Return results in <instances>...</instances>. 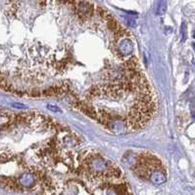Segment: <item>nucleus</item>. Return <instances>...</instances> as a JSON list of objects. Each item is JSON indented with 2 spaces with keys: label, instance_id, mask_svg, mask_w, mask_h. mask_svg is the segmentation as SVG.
<instances>
[{
  "label": "nucleus",
  "instance_id": "nucleus-1",
  "mask_svg": "<svg viewBox=\"0 0 195 195\" xmlns=\"http://www.w3.org/2000/svg\"><path fill=\"white\" fill-rule=\"evenodd\" d=\"M74 9L78 18L82 20L90 19L95 12L93 4L86 1V0H78L76 5L74 6Z\"/></svg>",
  "mask_w": 195,
  "mask_h": 195
},
{
  "label": "nucleus",
  "instance_id": "nucleus-4",
  "mask_svg": "<svg viewBox=\"0 0 195 195\" xmlns=\"http://www.w3.org/2000/svg\"><path fill=\"white\" fill-rule=\"evenodd\" d=\"M148 180L153 184H156V185L163 184L164 182H166V181H167V175H166V171L164 170V167L151 171L148 176Z\"/></svg>",
  "mask_w": 195,
  "mask_h": 195
},
{
  "label": "nucleus",
  "instance_id": "nucleus-6",
  "mask_svg": "<svg viewBox=\"0 0 195 195\" xmlns=\"http://www.w3.org/2000/svg\"><path fill=\"white\" fill-rule=\"evenodd\" d=\"M180 34H181V41L184 42L186 40V24L185 23H182L180 27Z\"/></svg>",
  "mask_w": 195,
  "mask_h": 195
},
{
  "label": "nucleus",
  "instance_id": "nucleus-11",
  "mask_svg": "<svg viewBox=\"0 0 195 195\" xmlns=\"http://www.w3.org/2000/svg\"><path fill=\"white\" fill-rule=\"evenodd\" d=\"M192 35H193V38L195 39V30L193 31V34H192Z\"/></svg>",
  "mask_w": 195,
  "mask_h": 195
},
{
  "label": "nucleus",
  "instance_id": "nucleus-3",
  "mask_svg": "<svg viewBox=\"0 0 195 195\" xmlns=\"http://www.w3.org/2000/svg\"><path fill=\"white\" fill-rule=\"evenodd\" d=\"M41 174H36V172H27L22 174L18 179L17 184L20 189H31L36 184L37 178H40Z\"/></svg>",
  "mask_w": 195,
  "mask_h": 195
},
{
  "label": "nucleus",
  "instance_id": "nucleus-8",
  "mask_svg": "<svg viewBox=\"0 0 195 195\" xmlns=\"http://www.w3.org/2000/svg\"><path fill=\"white\" fill-rule=\"evenodd\" d=\"M124 22H126V24H127V26H130V27H134L136 26L135 20L132 19V18H128V17H126V18H124Z\"/></svg>",
  "mask_w": 195,
  "mask_h": 195
},
{
  "label": "nucleus",
  "instance_id": "nucleus-2",
  "mask_svg": "<svg viewBox=\"0 0 195 195\" xmlns=\"http://www.w3.org/2000/svg\"><path fill=\"white\" fill-rule=\"evenodd\" d=\"M134 43L128 38L124 36L116 40L115 42V51L117 53L118 57L121 58H128L131 56L134 52Z\"/></svg>",
  "mask_w": 195,
  "mask_h": 195
},
{
  "label": "nucleus",
  "instance_id": "nucleus-5",
  "mask_svg": "<svg viewBox=\"0 0 195 195\" xmlns=\"http://www.w3.org/2000/svg\"><path fill=\"white\" fill-rule=\"evenodd\" d=\"M166 11H167V1L166 0H160L156 8V14L158 16H163L165 15Z\"/></svg>",
  "mask_w": 195,
  "mask_h": 195
},
{
  "label": "nucleus",
  "instance_id": "nucleus-7",
  "mask_svg": "<svg viewBox=\"0 0 195 195\" xmlns=\"http://www.w3.org/2000/svg\"><path fill=\"white\" fill-rule=\"evenodd\" d=\"M46 109L49 111H52V112H61L62 111L60 107H58L57 105H47Z\"/></svg>",
  "mask_w": 195,
  "mask_h": 195
},
{
  "label": "nucleus",
  "instance_id": "nucleus-9",
  "mask_svg": "<svg viewBox=\"0 0 195 195\" xmlns=\"http://www.w3.org/2000/svg\"><path fill=\"white\" fill-rule=\"evenodd\" d=\"M12 106H13L14 109H27V105H23V103H19V102L12 103Z\"/></svg>",
  "mask_w": 195,
  "mask_h": 195
},
{
  "label": "nucleus",
  "instance_id": "nucleus-10",
  "mask_svg": "<svg viewBox=\"0 0 195 195\" xmlns=\"http://www.w3.org/2000/svg\"><path fill=\"white\" fill-rule=\"evenodd\" d=\"M192 46H193V49H194V51H195V42L192 43Z\"/></svg>",
  "mask_w": 195,
  "mask_h": 195
},
{
  "label": "nucleus",
  "instance_id": "nucleus-12",
  "mask_svg": "<svg viewBox=\"0 0 195 195\" xmlns=\"http://www.w3.org/2000/svg\"><path fill=\"white\" fill-rule=\"evenodd\" d=\"M192 115H193V118H194V119H195V111H194V112H193V113H192Z\"/></svg>",
  "mask_w": 195,
  "mask_h": 195
}]
</instances>
